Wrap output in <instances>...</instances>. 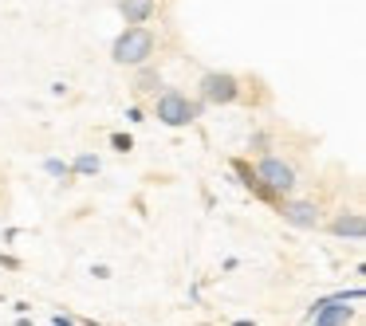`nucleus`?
I'll list each match as a JSON object with an SVG mask.
<instances>
[{"label": "nucleus", "mask_w": 366, "mask_h": 326, "mask_svg": "<svg viewBox=\"0 0 366 326\" xmlns=\"http://www.w3.org/2000/svg\"><path fill=\"white\" fill-rule=\"evenodd\" d=\"M276 213L284 216L287 224H295V228H319V205H315V200L280 197V200H276Z\"/></svg>", "instance_id": "6"}, {"label": "nucleus", "mask_w": 366, "mask_h": 326, "mask_svg": "<svg viewBox=\"0 0 366 326\" xmlns=\"http://www.w3.org/2000/svg\"><path fill=\"white\" fill-rule=\"evenodd\" d=\"M256 177H260L276 197H287V193L295 189V169L287 165L284 158H276V153H264V158L256 161Z\"/></svg>", "instance_id": "4"}, {"label": "nucleus", "mask_w": 366, "mask_h": 326, "mask_svg": "<svg viewBox=\"0 0 366 326\" xmlns=\"http://www.w3.org/2000/svg\"><path fill=\"white\" fill-rule=\"evenodd\" d=\"M83 326H107V322H95V318H87V322H83Z\"/></svg>", "instance_id": "18"}, {"label": "nucleus", "mask_w": 366, "mask_h": 326, "mask_svg": "<svg viewBox=\"0 0 366 326\" xmlns=\"http://www.w3.org/2000/svg\"><path fill=\"white\" fill-rule=\"evenodd\" d=\"M240 95H244V87L232 71H205L197 83V98L205 106H232L240 103Z\"/></svg>", "instance_id": "3"}, {"label": "nucleus", "mask_w": 366, "mask_h": 326, "mask_svg": "<svg viewBox=\"0 0 366 326\" xmlns=\"http://www.w3.org/2000/svg\"><path fill=\"white\" fill-rule=\"evenodd\" d=\"M119 16L127 24H150L158 16V0H119Z\"/></svg>", "instance_id": "7"}, {"label": "nucleus", "mask_w": 366, "mask_h": 326, "mask_svg": "<svg viewBox=\"0 0 366 326\" xmlns=\"http://www.w3.org/2000/svg\"><path fill=\"white\" fill-rule=\"evenodd\" d=\"M91 275H95V279H111V268H107V263H95V268H91Z\"/></svg>", "instance_id": "14"}, {"label": "nucleus", "mask_w": 366, "mask_h": 326, "mask_svg": "<svg viewBox=\"0 0 366 326\" xmlns=\"http://www.w3.org/2000/svg\"><path fill=\"white\" fill-rule=\"evenodd\" d=\"M232 326H256V322H248V318H240V322H232Z\"/></svg>", "instance_id": "17"}, {"label": "nucleus", "mask_w": 366, "mask_h": 326, "mask_svg": "<svg viewBox=\"0 0 366 326\" xmlns=\"http://www.w3.org/2000/svg\"><path fill=\"white\" fill-rule=\"evenodd\" d=\"M111 146H114L119 153H130V150H134V138L122 134V130H114V134H111Z\"/></svg>", "instance_id": "12"}, {"label": "nucleus", "mask_w": 366, "mask_h": 326, "mask_svg": "<svg viewBox=\"0 0 366 326\" xmlns=\"http://www.w3.org/2000/svg\"><path fill=\"white\" fill-rule=\"evenodd\" d=\"M127 122H146L142 106H127Z\"/></svg>", "instance_id": "13"}, {"label": "nucleus", "mask_w": 366, "mask_h": 326, "mask_svg": "<svg viewBox=\"0 0 366 326\" xmlns=\"http://www.w3.org/2000/svg\"><path fill=\"white\" fill-rule=\"evenodd\" d=\"M307 318H311V326H350L355 307H347L342 299L327 295V299H315V302L307 307Z\"/></svg>", "instance_id": "5"}, {"label": "nucleus", "mask_w": 366, "mask_h": 326, "mask_svg": "<svg viewBox=\"0 0 366 326\" xmlns=\"http://www.w3.org/2000/svg\"><path fill=\"white\" fill-rule=\"evenodd\" d=\"M99 169H103V161H99L95 153H79V158L71 161V177H95Z\"/></svg>", "instance_id": "10"}, {"label": "nucleus", "mask_w": 366, "mask_h": 326, "mask_svg": "<svg viewBox=\"0 0 366 326\" xmlns=\"http://www.w3.org/2000/svg\"><path fill=\"white\" fill-rule=\"evenodd\" d=\"M158 56V36L150 32L146 24H127L111 44V59L119 67H142Z\"/></svg>", "instance_id": "1"}, {"label": "nucleus", "mask_w": 366, "mask_h": 326, "mask_svg": "<svg viewBox=\"0 0 366 326\" xmlns=\"http://www.w3.org/2000/svg\"><path fill=\"white\" fill-rule=\"evenodd\" d=\"M134 91L138 95H158V87H162V71L154 67V59L150 63H142V67H134Z\"/></svg>", "instance_id": "9"}, {"label": "nucleus", "mask_w": 366, "mask_h": 326, "mask_svg": "<svg viewBox=\"0 0 366 326\" xmlns=\"http://www.w3.org/2000/svg\"><path fill=\"white\" fill-rule=\"evenodd\" d=\"M51 322H56V326H79V322H75L71 315H56V318H51Z\"/></svg>", "instance_id": "16"}, {"label": "nucleus", "mask_w": 366, "mask_h": 326, "mask_svg": "<svg viewBox=\"0 0 366 326\" xmlns=\"http://www.w3.org/2000/svg\"><path fill=\"white\" fill-rule=\"evenodd\" d=\"M44 173L56 177V181H71V161H64V158H44Z\"/></svg>", "instance_id": "11"}, {"label": "nucleus", "mask_w": 366, "mask_h": 326, "mask_svg": "<svg viewBox=\"0 0 366 326\" xmlns=\"http://www.w3.org/2000/svg\"><path fill=\"white\" fill-rule=\"evenodd\" d=\"M201 114H205V103H201V98H189L177 87L158 91V98H154V118H158L162 126H189Z\"/></svg>", "instance_id": "2"}, {"label": "nucleus", "mask_w": 366, "mask_h": 326, "mask_svg": "<svg viewBox=\"0 0 366 326\" xmlns=\"http://www.w3.org/2000/svg\"><path fill=\"white\" fill-rule=\"evenodd\" d=\"M0 268H9V271H16V268H20V260H16V255H0Z\"/></svg>", "instance_id": "15"}, {"label": "nucleus", "mask_w": 366, "mask_h": 326, "mask_svg": "<svg viewBox=\"0 0 366 326\" xmlns=\"http://www.w3.org/2000/svg\"><path fill=\"white\" fill-rule=\"evenodd\" d=\"M331 236L339 240H362L366 236V216L362 213H342L331 220Z\"/></svg>", "instance_id": "8"}]
</instances>
